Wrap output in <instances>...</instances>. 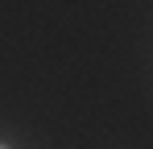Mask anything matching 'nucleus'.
<instances>
[{"label":"nucleus","instance_id":"1","mask_svg":"<svg viewBox=\"0 0 153 149\" xmlns=\"http://www.w3.org/2000/svg\"><path fill=\"white\" fill-rule=\"evenodd\" d=\"M0 149H8V145H0Z\"/></svg>","mask_w":153,"mask_h":149}]
</instances>
